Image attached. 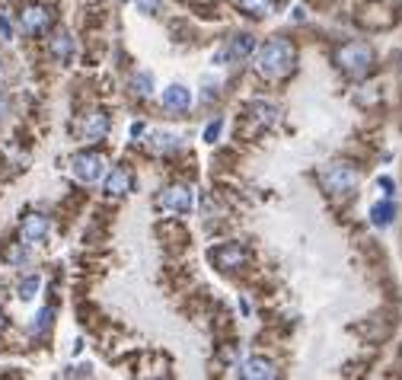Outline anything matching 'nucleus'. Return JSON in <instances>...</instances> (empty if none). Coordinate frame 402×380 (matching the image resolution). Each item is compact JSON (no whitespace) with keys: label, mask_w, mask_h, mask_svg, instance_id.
I'll return each mask as SVG.
<instances>
[{"label":"nucleus","mask_w":402,"mask_h":380,"mask_svg":"<svg viewBox=\"0 0 402 380\" xmlns=\"http://www.w3.org/2000/svg\"><path fill=\"white\" fill-rule=\"evenodd\" d=\"M297 64V48L291 38H268L265 45L256 54V70L268 80H281L288 77Z\"/></svg>","instance_id":"1"},{"label":"nucleus","mask_w":402,"mask_h":380,"mask_svg":"<svg viewBox=\"0 0 402 380\" xmlns=\"http://www.w3.org/2000/svg\"><path fill=\"white\" fill-rule=\"evenodd\" d=\"M319 183H323V189H326L329 195L345 198V195H351V192L357 189V183H361V173H357L351 163H341V160H335V163H326V167L319 169Z\"/></svg>","instance_id":"2"},{"label":"nucleus","mask_w":402,"mask_h":380,"mask_svg":"<svg viewBox=\"0 0 402 380\" xmlns=\"http://www.w3.org/2000/svg\"><path fill=\"white\" fill-rule=\"evenodd\" d=\"M335 64L348 77H364L373 68V48L367 42H345L335 48Z\"/></svg>","instance_id":"3"},{"label":"nucleus","mask_w":402,"mask_h":380,"mask_svg":"<svg viewBox=\"0 0 402 380\" xmlns=\"http://www.w3.org/2000/svg\"><path fill=\"white\" fill-rule=\"evenodd\" d=\"M70 173L80 179V183H99V176L106 173V157L96 151H80L70 160Z\"/></svg>","instance_id":"4"},{"label":"nucleus","mask_w":402,"mask_h":380,"mask_svg":"<svg viewBox=\"0 0 402 380\" xmlns=\"http://www.w3.org/2000/svg\"><path fill=\"white\" fill-rule=\"evenodd\" d=\"M211 262L220 272H240V268L249 262V252L236 243H224V246H217V250H211Z\"/></svg>","instance_id":"5"},{"label":"nucleus","mask_w":402,"mask_h":380,"mask_svg":"<svg viewBox=\"0 0 402 380\" xmlns=\"http://www.w3.org/2000/svg\"><path fill=\"white\" fill-rule=\"evenodd\" d=\"M157 208L167 214H185L192 208V192L185 185H169V189L160 192Z\"/></svg>","instance_id":"6"},{"label":"nucleus","mask_w":402,"mask_h":380,"mask_svg":"<svg viewBox=\"0 0 402 380\" xmlns=\"http://www.w3.org/2000/svg\"><path fill=\"white\" fill-rule=\"evenodd\" d=\"M249 119H252V128H275L281 122V109L268 99H252L249 102Z\"/></svg>","instance_id":"7"},{"label":"nucleus","mask_w":402,"mask_h":380,"mask_svg":"<svg viewBox=\"0 0 402 380\" xmlns=\"http://www.w3.org/2000/svg\"><path fill=\"white\" fill-rule=\"evenodd\" d=\"M48 230H52V224H48L45 214H26L23 224H20V236H23L26 246L42 243V240L48 236Z\"/></svg>","instance_id":"8"},{"label":"nucleus","mask_w":402,"mask_h":380,"mask_svg":"<svg viewBox=\"0 0 402 380\" xmlns=\"http://www.w3.org/2000/svg\"><path fill=\"white\" fill-rule=\"evenodd\" d=\"M48 23H52V10L48 7H26L23 13H20V26H23L26 36H36V32H45Z\"/></svg>","instance_id":"9"},{"label":"nucleus","mask_w":402,"mask_h":380,"mask_svg":"<svg viewBox=\"0 0 402 380\" xmlns=\"http://www.w3.org/2000/svg\"><path fill=\"white\" fill-rule=\"evenodd\" d=\"M240 377L246 380H275L278 377V367L268 361V358H246L243 365H240Z\"/></svg>","instance_id":"10"},{"label":"nucleus","mask_w":402,"mask_h":380,"mask_svg":"<svg viewBox=\"0 0 402 380\" xmlns=\"http://www.w3.org/2000/svg\"><path fill=\"white\" fill-rule=\"evenodd\" d=\"M252 52H256V38L243 32V36L230 38L224 52H217V61H224V58H227V61H243V58H249Z\"/></svg>","instance_id":"11"},{"label":"nucleus","mask_w":402,"mask_h":380,"mask_svg":"<svg viewBox=\"0 0 402 380\" xmlns=\"http://www.w3.org/2000/svg\"><path fill=\"white\" fill-rule=\"evenodd\" d=\"M109 115L102 112V109H96V112H86L84 115V122H80V135L86 137V141H99V137H106L109 135Z\"/></svg>","instance_id":"12"},{"label":"nucleus","mask_w":402,"mask_h":380,"mask_svg":"<svg viewBox=\"0 0 402 380\" xmlns=\"http://www.w3.org/2000/svg\"><path fill=\"white\" fill-rule=\"evenodd\" d=\"M131 185H134V173H131L128 167H115L112 173L106 176V195H112V198L131 192Z\"/></svg>","instance_id":"13"},{"label":"nucleus","mask_w":402,"mask_h":380,"mask_svg":"<svg viewBox=\"0 0 402 380\" xmlns=\"http://www.w3.org/2000/svg\"><path fill=\"white\" fill-rule=\"evenodd\" d=\"M48 52H52V58L58 64H68L70 58H74V38H70L68 29H58L52 36V42H48Z\"/></svg>","instance_id":"14"},{"label":"nucleus","mask_w":402,"mask_h":380,"mask_svg":"<svg viewBox=\"0 0 402 380\" xmlns=\"http://www.w3.org/2000/svg\"><path fill=\"white\" fill-rule=\"evenodd\" d=\"M189 106H192V93L183 84H173L163 90V109L167 112H185Z\"/></svg>","instance_id":"15"},{"label":"nucleus","mask_w":402,"mask_h":380,"mask_svg":"<svg viewBox=\"0 0 402 380\" xmlns=\"http://www.w3.org/2000/svg\"><path fill=\"white\" fill-rule=\"evenodd\" d=\"M371 221L377 224V227H389V224L396 221V205L389 202V198L387 202H377V205L371 208Z\"/></svg>","instance_id":"16"},{"label":"nucleus","mask_w":402,"mask_h":380,"mask_svg":"<svg viewBox=\"0 0 402 380\" xmlns=\"http://www.w3.org/2000/svg\"><path fill=\"white\" fill-rule=\"evenodd\" d=\"M38 288H42V278L38 275H26L23 282L16 284V294H20V301H32L38 294Z\"/></svg>","instance_id":"17"},{"label":"nucleus","mask_w":402,"mask_h":380,"mask_svg":"<svg viewBox=\"0 0 402 380\" xmlns=\"http://www.w3.org/2000/svg\"><path fill=\"white\" fill-rule=\"evenodd\" d=\"M131 90H134V96H150L153 93V74H147V70L134 74L131 77Z\"/></svg>","instance_id":"18"},{"label":"nucleus","mask_w":402,"mask_h":380,"mask_svg":"<svg viewBox=\"0 0 402 380\" xmlns=\"http://www.w3.org/2000/svg\"><path fill=\"white\" fill-rule=\"evenodd\" d=\"M147 141H150L153 151H176V147H179V137H176V135H163V131H153Z\"/></svg>","instance_id":"19"},{"label":"nucleus","mask_w":402,"mask_h":380,"mask_svg":"<svg viewBox=\"0 0 402 380\" xmlns=\"http://www.w3.org/2000/svg\"><path fill=\"white\" fill-rule=\"evenodd\" d=\"M240 7H243V13H249V16H265L268 10L275 7V0H240Z\"/></svg>","instance_id":"20"},{"label":"nucleus","mask_w":402,"mask_h":380,"mask_svg":"<svg viewBox=\"0 0 402 380\" xmlns=\"http://www.w3.org/2000/svg\"><path fill=\"white\" fill-rule=\"evenodd\" d=\"M52 319H54V310H48V307H45V310H38L36 317H32L29 333H32V335H42L48 326H52Z\"/></svg>","instance_id":"21"},{"label":"nucleus","mask_w":402,"mask_h":380,"mask_svg":"<svg viewBox=\"0 0 402 380\" xmlns=\"http://www.w3.org/2000/svg\"><path fill=\"white\" fill-rule=\"evenodd\" d=\"M220 128H224V122H220V119H214V122L205 128V141H208V144H214V141H217Z\"/></svg>","instance_id":"22"},{"label":"nucleus","mask_w":402,"mask_h":380,"mask_svg":"<svg viewBox=\"0 0 402 380\" xmlns=\"http://www.w3.org/2000/svg\"><path fill=\"white\" fill-rule=\"evenodd\" d=\"M131 3H137L141 13H160V0H131Z\"/></svg>","instance_id":"23"},{"label":"nucleus","mask_w":402,"mask_h":380,"mask_svg":"<svg viewBox=\"0 0 402 380\" xmlns=\"http://www.w3.org/2000/svg\"><path fill=\"white\" fill-rule=\"evenodd\" d=\"M377 185H380V189H383V195H387V198L396 192V183H393V179H389V176H380V183H377Z\"/></svg>","instance_id":"24"},{"label":"nucleus","mask_w":402,"mask_h":380,"mask_svg":"<svg viewBox=\"0 0 402 380\" xmlns=\"http://www.w3.org/2000/svg\"><path fill=\"white\" fill-rule=\"evenodd\" d=\"M26 256H29V252L23 250V243H20V246H13V250H10V262H26Z\"/></svg>","instance_id":"25"},{"label":"nucleus","mask_w":402,"mask_h":380,"mask_svg":"<svg viewBox=\"0 0 402 380\" xmlns=\"http://www.w3.org/2000/svg\"><path fill=\"white\" fill-rule=\"evenodd\" d=\"M0 36H3V38H13V26L7 23V16H0Z\"/></svg>","instance_id":"26"},{"label":"nucleus","mask_w":402,"mask_h":380,"mask_svg":"<svg viewBox=\"0 0 402 380\" xmlns=\"http://www.w3.org/2000/svg\"><path fill=\"white\" fill-rule=\"evenodd\" d=\"M7 329V317H3V310H0V333Z\"/></svg>","instance_id":"27"},{"label":"nucleus","mask_w":402,"mask_h":380,"mask_svg":"<svg viewBox=\"0 0 402 380\" xmlns=\"http://www.w3.org/2000/svg\"><path fill=\"white\" fill-rule=\"evenodd\" d=\"M3 109H7V106H3V99H0V119H3Z\"/></svg>","instance_id":"28"},{"label":"nucleus","mask_w":402,"mask_h":380,"mask_svg":"<svg viewBox=\"0 0 402 380\" xmlns=\"http://www.w3.org/2000/svg\"><path fill=\"white\" fill-rule=\"evenodd\" d=\"M399 70H402V58H399Z\"/></svg>","instance_id":"29"}]
</instances>
